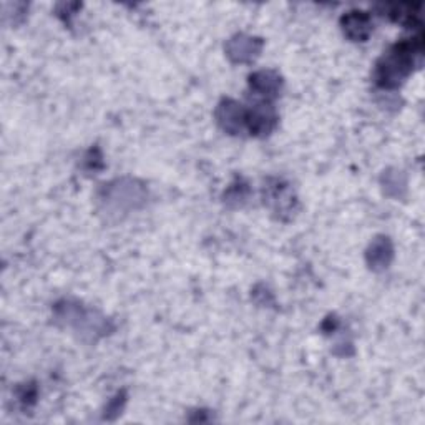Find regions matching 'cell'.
Listing matches in <instances>:
<instances>
[{
    "label": "cell",
    "mask_w": 425,
    "mask_h": 425,
    "mask_svg": "<svg viewBox=\"0 0 425 425\" xmlns=\"http://www.w3.org/2000/svg\"><path fill=\"white\" fill-rule=\"evenodd\" d=\"M218 120L223 125L224 130L228 132H239L243 123L246 122V115H244L241 105L234 103V101H224L218 110Z\"/></svg>",
    "instance_id": "2"
},
{
    "label": "cell",
    "mask_w": 425,
    "mask_h": 425,
    "mask_svg": "<svg viewBox=\"0 0 425 425\" xmlns=\"http://www.w3.org/2000/svg\"><path fill=\"white\" fill-rule=\"evenodd\" d=\"M251 87L265 96H276L281 89V78L272 72H260L251 77Z\"/></svg>",
    "instance_id": "5"
},
{
    "label": "cell",
    "mask_w": 425,
    "mask_h": 425,
    "mask_svg": "<svg viewBox=\"0 0 425 425\" xmlns=\"http://www.w3.org/2000/svg\"><path fill=\"white\" fill-rule=\"evenodd\" d=\"M422 52V44L420 40L402 42L397 44L384 58L379 62L376 78L379 85L392 89V87L400 85L402 80L412 72L415 65V57Z\"/></svg>",
    "instance_id": "1"
},
{
    "label": "cell",
    "mask_w": 425,
    "mask_h": 425,
    "mask_svg": "<svg viewBox=\"0 0 425 425\" xmlns=\"http://www.w3.org/2000/svg\"><path fill=\"white\" fill-rule=\"evenodd\" d=\"M392 258V248L387 238H381V241L374 243V246L369 251V262L374 267H387Z\"/></svg>",
    "instance_id": "7"
},
{
    "label": "cell",
    "mask_w": 425,
    "mask_h": 425,
    "mask_svg": "<svg viewBox=\"0 0 425 425\" xmlns=\"http://www.w3.org/2000/svg\"><path fill=\"white\" fill-rule=\"evenodd\" d=\"M274 115L271 110L267 108H256L253 115L246 117V122H249V128L254 133H267L274 125Z\"/></svg>",
    "instance_id": "6"
},
{
    "label": "cell",
    "mask_w": 425,
    "mask_h": 425,
    "mask_svg": "<svg viewBox=\"0 0 425 425\" xmlns=\"http://www.w3.org/2000/svg\"><path fill=\"white\" fill-rule=\"evenodd\" d=\"M344 32L354 40H366L371 34V20L366 12H350L343 18Z\"/></svg>",
    "instance_id": "3"
},
{
    "label": "cell",
    "mask_w": 425,
    "mask_h": 425,
    "mask_svg": "<svg viewBox=\"0 0 425 425\" xmlns=\"http://www.w3.org/2000/svg\"><path fill=\"white\" fill-rule=\"evenodd\" d=\"M261 44L254 39H246V37H238V39L231 40L228 45L229 57L234 58L236 62H246L251 60L260 52Z\"/></svg>",
    "instance_id": "4"
}]
</instances>
